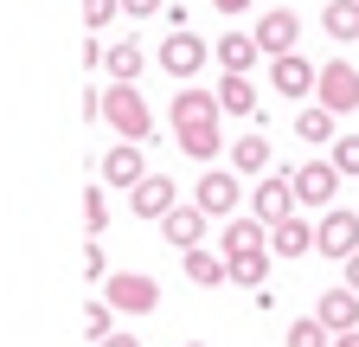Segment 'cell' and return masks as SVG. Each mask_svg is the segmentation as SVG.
<instances>
[{
	"label": "cell",
	"mask_w": 359,
	"mask_h": 347,
	"mask_svg": "<svg viewBox=\"0 0 359 347\" xmlns=\"http://www.w3.org/2000/svg\"><path fill=\"white\" fill-rule=\"evenodd\" d=\"M212 7H218L224 20H231V13H244V7H250V0H212Z\"/></svg>",
	"instance_id": "e575fe53"
},
{
	"label": "cell",
	"mask_w": 359,
	"mask_h": 347,
	"mask_svg": "<svg viewBox=\"0 0 359 347\" xmlns=\"http://www.w3.org/2000/svg\"><path fill=\"white\" fill-rule=\"evenodd\" d=\"M257 58H263V52H257L250 32H224V39H218V65H224V71H250Z\"/></svg>",
	"instance_id": "44dd1931"
},
{
	"label": "cell",
	"mask_w": 359,
	"mask_h": 347,
	"mask_svg": "<svg viewBox=\"0 0 359 347\" xmlns=\"http://www.w3.org/2000/svg\"><path fill=\"white\" fill-rule=\"evenodd\" d=\"M231 167L238 174H269V142L263 136H238L231 142Z\"/></svg>",
	"instance_id": "7402d4cb"
},
{
	"label": "cell",
	"mask_w": 359,
	"mask_h": 347,
	"mask_svg": "<svg viewBox=\"0 0 359 347\" xmlns=\"http://www.w3.org/2000/svg\"><path fill=\"white\" fill-rule=\"evenodd\" d=\"M97 116L116 129L122 142H148V136H154V116H148V103H142V91H135V84H109L103 103H97Z\"/></svg>",
	"instance_id": "6da1fadb"
},
{
	"label": "cell",
	"mask_w": 359,
	"mask_h": 347,
	"mask_svg": "<svg viewBox=\"0 0 359 347\" xmlns=\"http://www.w3.org/2000/svg\"><path fill=\"white\" fill-rule=\"evenodd\" d=\"M109 315H116V309H109V296H97V302H83V334H90V341H103V334H116V328H109Z\"/></svg>",
	"instance_id": "83f0119b"
},
{
	"label": "cell",
	"mask_w": 359,
	"mask_h": 347,
	"mask_svg": "<svg viewBox=\"0 0 359 347\" xmlns=\"http://www.w3.org/2000/svg\"><path fill=\"white\" fill-rule=\"evenodd\" d=\"M269 77H276V97H314L321 65H308L302 52H283V58H269Z\"/></svg>",
	"instance_id": "7c38bea8"
},
{
	"label": "cell",
	"mask_w": 359,
	"mask_h": 347,
	"mask_svg": "<svg viewBox=\"0 0 359 347\" xmlns=\"http://www.w3.org/2000/svg\"><path fill=\"white\" fill-rule=\"evenodd\" d=\"M154 58H161V71H167V77H199V71H205V58H212V46H205L199 32L173 26V32L161 39V52H154Z\"/></svg>",
	"instance_id": "3957f363"
},
{
	"label": "cell",
	"mask_w": 359,
	"mask_h": 347,
	"mask_svg": "<svg viewBox=\"0 0 359 347\" xmlns=\"http://www.w3.org/2000/svg\"><path fill=\"white\" fill-rule=\"evenodd\" d=\"M340 181H346V174L334 167V161H302L295 167V206H334V193H340Z\"/></svg>",
	"instance_id": "8992f818"
},
{
	"label": "cell",
	"mask_w": 359,
	"mask_h": 347,
	"mask_svg": "<svg viewBox=\"0 0 359 347\" xmlns=\"http://www.w3.org/2000/svg\"><path fill=\"white\" fill-rule=\"evenodd\" d=\"M238 199H244L238 167H205V174H199V187H193V206L205 212V219H231Z\"/></svg>",
	"instance_id": "7a4b0ae2"
},
{
	"label": "cell",
	"mask_w": 359,
	"mask_h": 347,
	"mask_svg": "<svg viewBox=\"0 0 359 347\" xmlns=\"http://www.w3.org/2000/svg\"><path fill=\"white\" fill-rule=\"evenodd\" d=\"M167 0H122V13H135V20H148V13H161Z\"/></svg>",
	"instance_id": "d6a6232c"
},
{
	"label": "cell",
	"mask_w": 359,
	"mask_h": 347,
	"mask_svg": "<svg viewBox=\"0 0 359 347\" xmlns=\"http://www.w3.org/2000/svg\"><path fill=\"white\" fill-rule=\"evenodd\" d=\"M218 110H224V116H257V84H250V71H224Z\"/></svg>",
	"instance_id": "ac0fdd59"
},
{
	"label": "cell",
	"mask_w": 359,
	"mask_h": 347,
	"mask_svg": "<svg viewBox=\"0 0 359 347\" xmlns=\"http://www.w3.org/2000/svg\"><path fill=\"white\" fill-rule=\"evenodd\" d=\"M295 32H302V20H295L289 7H269V13L257 20L250 39H257V52H263V58H283V52H295Z\"/></svg>",
	"instance_id": "9c48e42d"
},
{
	"label": "cell",
	"mask_w": 359,
	"mask_h": 347,
	"mask_svg": "<svg viewBox=\"0 0 359 347\" xmlns=\"http://www.w3.org/2000/svg\"><path fill=\"white\" fill-rule=\"evenodd\" d=\"M224 277L244 283V289H263L269 283V244H257V251H224Z\"/></svg>",
	"instance_id": "e0dca14e"
},
{
	"label": "cell",
	"mask_w": 359,
	"mask_h": 347,
	"mask_svg": "<svg viewBox=\"0 0 359 347\" xmlns=\"http://www.w3.org/2000/svg\"><path fill=\"white\" fill-rule=\"evenodd\" d=\"M205 225H212V219H205L199 206H173L167 219H161V238L180 244V251H193V244H205Z\"/></svg>",
	"instance_id": "9a60e30c"
},
{
	"label": "cell",
	"mask_w": 359,
	"mask_h": 347,
	"mask_svg": "<svg viewBox=\"0 0 359 347\" xmlns=\"http://www.w3.org/2000/svg\"><path fill=\"white\" fill-rule=\"evenodd\" d=\"M83 225H90V232H103V225H109V199H103V187H90V193H83Z\"/></svg>",
	"instance_id": "f1b7e54d"
},
{
	"label": "cell",
	"mask_w": 359,
	"mask_h": 347,
	"mask_svg": "<svg viewBox=\"0 0 359 347\" xmlns=\"http://www.w3.org/2000/svg\"><path fill=\"white\" fill-rule=\"evenodd\" d=\"M193 116H224L218 91H173V122H193Z\"/></svg>",
	"instance_id": "603a6c76"
},
{
	"label": "cell",
	"mask_w": 359,
	"mask_h": 347,
	"mask_svg": "<svg viewBox=\"0 0 359 347\" xmlns=\"http://www.w3.org/2000/svg\"><path fill=\"white\" fill-rule=\"evenodd\" d=\"M142 65H148V52L135 46V39H116V46L103 52V71H109L116 84H135V77H142Z\"/></svg>",
	"instance_id": "d6986e66"
},
{
	"label": "cell",
	"mask_w": 359,
	"mask_h": 347,
	"mask_svg": "<svg viewBox=\"0 0 359 347\" xmlns=\"http://www.w3.org/2000/svg\"><path fill=\"white\" fill-rule=\"evenodd\" d=\"M289 347H334V334L321 328V315H302V322H289V334H283Z\"/></svg>",
	"instance_id": "4316f807"
},
{
	"label": "cell",
	"mask_w": 359,
	"mask_h": 347,
	"mask_svg": "<svg viewBox=\"0 0 359 347\" xmlns=\"http://www.w3.org/2000/svg\"><path fill=\"white\" fill-rule=\"evenodd\" d=\"M187 283H199V289L231 283V277H224V257H218V251H205V244H193V251H187Z\"/></svg>",
	"instance_id": "ffe728a7"
},
{
	"label": "cell",
	"mask_w": 359,
	"mask_h": 347,
	"mask_svg": "<svg viewBox=\"0 0 359 347\" xmlns=\"http://www.w3.org/2000/svg\"><path fill=\"white\" fill-rule=\"evenodd\" d=\"M314 251H321V257H340V264H346V257L359 251V212H353V206H327V212H321V225H314Z\"/></svg>",
	"instance_id": "277c9868"
},
{
	"label": "cell",
	"mask_w": 359,
	"mask_h": 347,
	"mask_svg": "<svg viewBox=\"0 0 359 347\" xmlns=\"http://www.w3.org/2000/svg\"><path fill=\"white\" fill-rule=\"evenodd\" d=\"M346 289H359V251L346 257Z\"/></svg>",
	"instance_id": "d590c367"
},
{
	"label": "cell",
	"mask_w": 359,
	"mask_h": 347,
	"mask_svg": "<svg viewBox=\"0 0 359 347\" xmlns=\"http://www.w3.org/2000/svg\"><path fill=\"white\" fill-rule=\"evenodd\" d=\"M116 7H122V0H83V26H90V32H103V26L116 20Z\"/></svg>",
	"instance_id": "4dcf8cb0"
},
{
	"label": "cell",
	"mask_w": 359,
	"mask_h": 347,
	"mask_svg": "<svg viewBox=\"0 0 359 347\" xmlns=\"http://www.w3.org/2000/svg\"><path fill=\"white\" fill-rule=\"evenodd\" d=\"M173 142L187 148L193 161H218V148H224V129H218V116H193V122H173Z\"/></svg>",
	"instance_id": "8fae6325"
},
{
	"label": "cell",
	"mask_w": 359,
	"mask_h": 347,
	"mask_svg": "<svg viewBox=\"0 0 359 347\" xmlns=\"http://www.w3.org/2000/svg\"><path fill=\"white\" fill-rule=\"evenodd\" d=\"M97 347H142V341H135V334H103Z\"/></svg>",
	"instance_id": "836d02e7"
},
{
	"label": "cell",
	"mask_w": 359,
	"mask_h": 347,
	"mask_svg": "<svg viewBox=\"0 0 359 347\" xmlns=\"http://www.w3.org/2000/svg\"><path fill=\"white\" fill-rule=\"evenodd\" d=\"M314 97H321L334 116H346V110H359V71L346 65V58H334V65H321V77H314Z\"/></svg>",
	"instance_id": "52a82bcc"
},
{
	"label": "cell",
	"mask_w": 359,
	"mask_h": 347,
	"mask_svg": "<svg viewBox=\"0 0 359 347\" xmlns=\"http://www.w3.org/2000/svg\"><path fill=\"white\" fill-rule=\"evenodd\" d=\"M187 347H205V341H187Z\"/></svg>",
	"instance_id": "8d00e7d4"
},
{
	"label": "cell",
	"mask_w": 359,
	"mask_h": 347,
	"mask_svg": "<svg viewBox=\"0 0 359 347\" xmlns=\"http://www.w3.org/2000/svg\"><path fill=\"white\" fill-rule=\"evenodd\" d=\"M103 181L109 187H142L148 181V155H142V142H116V148H103Z\"/></svg>",
	"instance_id": "30bf717a"
},
{
	"label": "cell",
	"mask_w": 359,
	"mask_h": 347,
	"mask_svg": "<svg viewBox=\"0 0 359 347\" xmlns=\"http://www.w3.org/2000/svg\"><path fill=\"white\" fill-rule=\"evenodd\" d=\"M250 212H257V219L263 225H276V219H289V212H295V174H263V181H257V193H250Z\"/></svg>",
	"instance_id": "ba28073f"
},
{
	"label": "cell",
	"mask_w": 359,
	"mask_h": 347,
	"mask_svg": "<svg viewBox=\"0 0 359 347\" xmlns=\"http://www.w3.org/2000/svg\"><path fill=\"white\" fill-rule=\"evenodd\" d=\"M257 244H269L263 219H224V251H257Z\"/></svg>",
	"instance_id": "cb8c5ba5"
},
{
	"label": "cell",
	"mask_w": 359,
	"mask_h": 347,
	"mask_svg": "<svg viewBox=\"0 0 359 347\" xmlns=\"http://www.w3.org/2000/svg\"><path fill=\"white\" fill-rule=\"evenodd\" d=\"M269 251H276V257H308L314 251V225L302 219V212L276 219V225H269Z\"/></svg>",
	"instance_id": "2e32d148"
},
{
	"label": "cell",
	"mask_w": 359,
	"mask_h": 347,
	"mask_svg": "<svg viewBox=\"0 0 359 347\" xmlns=\"http://www.w3.org/2000/svg\"><path fill=\"white\" fill-rule=\"evenodd\" d=\"M340 174H359V136H334V155H327Z\"/></svg>",
	"instance_id": "f546056e"
},
{
	"label": "cell",
	"mask_w": 359,
	"mask_h": 347,
	"mask_svg": "<svg viewBox=\"0 0 359 347\" xmlns=\"http://www.w3.org/2000/svg\"><path fill=\"white\" fill-rule=\"evenodd\" d=\"M173 206H180V193H173L167 174H148L142 187H128V212H142V219H167Z\"/></svg>",
	"instance_id": "4fadbf2b"
},
{
	"label": "cell",
	"mask_w": 359,
	"mask_h": 347,
	"mask_svg": "<svg viewBox=\"0 0 359 347\" xmlns=\"http://www.w3.org/2000/svg\"><path fill=\"white\" fill-rule=\"evenodd\" d=\"M83 277H109V257H103V244H83Z\"/></svg>",
	"instance_id": "1f68e13d"
},
{
	"label": "cell",
	"mask_w": 359,
	"mask_h": 347,
	"mask_svg": "<svg viewBox=\"0 0 359 347\" xmlns=\"http://www.w3.org/2000/svg\"><path fill=\"white\" fill-rule=\"evenodd\" d=\"M314 315H321L327 334H353L359 328V289H327L321 302H314Z\"/></svg>",
	"instance_id": "5bb4252c"
},
{
	"label": "cell",
	"mask_w": 359,
	"mask_h": 347,
	"mask_svg": "<svg viewBox=\"0 0 359 347\" xmlns=\"http://www.w3.org/2000/svg\"><path fill=\"white\" fill-rule=\"evenodd\" d=\"M321 26L334 39H359V0H327V7H321Z\"/></svg>",
	"instance_id": "d4e9b609"
},
{
	"label": "cell",
	"mask_w": 359,
	"mask_h": 347,
	"mask_svg": "<svg viewBox=\"0 0 359 347\" xmlns=\"http://www.w3.org/2000/svg\"><path fill=\"white\" fill-rule=\"evenodd\" d=\"M103 296H109V309H122V315H148L161 302V283L142 277V270H116V277H103Z\"/></svg>",
	"instance_id": "5b68a950"
},
{
	"label": "cell",
	"mask_w": 359,
	"mask_h": 347,
	"mask_svg": "<svg viewBox=\"0 0 359 347\" xmlns=\"http://www.w3.org/2000/svg\"><path fill=\"white\" fill-rule=\"evenodd\" d=\"M295 136H302V142H334V110H327V103L302 110V116H295Z\"/></svg>",
	"instance_id": "484cf974"
}]
</instances>
